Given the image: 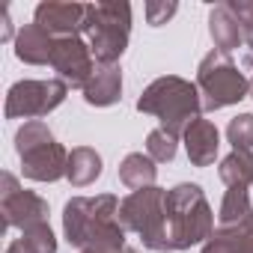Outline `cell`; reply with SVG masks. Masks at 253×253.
<instances>
[{
	"mask_svg": "<svg viewBox=\"0 0 253 253\" xmlns=\"http://www.w3.org/2000/svg\"><path fill=\"white\" fill-rule=\"evenodd\" d=\"M63 232L81 250H122L125 226L119 223V200L113 194L72 197L63 209Z\"/></svg>",
	"mask_w": 253,
	"mask_h": 253,
	"instance_id": "1",
	"label": "cell"
},
{
	"mask_svg": "<svg viewBox=\"0 0 253 253\" xmlns=\"http://www.w3.org/2000/svg\"><path fill=\"white\" fill-rule=\"evenodd\" d=\"M167 238L173 250H191L194 244H206L214 232V211L200 185L182 182L167 191Z\"/></svg>",
	"mask_w": 253,
	"mask_h": 253,
	"instance_id": "2",
	"label": "cell"
},
{
	"mask_svg": "<svg viewBox=\"0 0 253 253\" xmlns=\"http://www.w3.org/2000/svg\"><path fill=\"white\" fill-rule=\"evenodd\" d=\"M137 110L149 113V116H158L161 128L182 137L188 125L194 119H200L203 98H200L197 84H191L179 75H164V78H155L143 89V95L137 98Z\"/></svg>",
	"mask_w": 253,
	"mask_h": 253,
	"instance_id": "3",
	"label": "cell"
},
{
	"mask_svg": "<svg viewBox=\"0 0 253 253\" xmlns=\"http://www.w3.org/2000/svg\"><path fill=\"white\" fill-rule=\"evenodd\" d=\"M15 152L21 158L24 179L33 182H57L69 170V152L54 140L51 128L42 119L24 122L15 131Z\"/></svg>",
	"mask_w": 253,
	"mask_h": 253,
	"instance_id": "4",
	"label": "cell"
},
{
	"mask_svg": "<svg viewBox=\"0 0 253 253\" xmlns=\"http://www.w3.org/2000/svg\"><path fill=\"white\" fill-rule=\"evenodd\" d=\"M86 45L98 66H119L131 36V6L128 3H89L86 12Z\"/></svg>",
	"mask_w": 253,
	"mask_h": 253,
	"instance_id": "5",
	"label": "cell"
},
{
	"mask_svg": "<svg viewBox=\"0 0 253 253\" xmlns=\"http://www.w3.org/2000/svg\"><path fill=\"white\" fill-rule=\"evenodd\" d=\"M164 200H167V191L152 185V188L131 191L119 203V223L125 226V232H137L143 238V247L155 253H170Z\"/></svg>",
	"mask_w": 253,
	"mask_h": 253,
	"instance_id": "6",
	"label": "cell"
},
{
	"mask_svg": "<svg viewBox=\"0 0 253 253\" xmlns=\"http://www.w3.org/2000/svg\"><path fill=\"white\" fill-rule=\"evenodd\" d=\"M197 89L203 98V110H220V107H229L247 98L250 81L229 57L209 51L197 66Z\"/></svg>",
	"mask_w": 253,
	"mask_h": 253,
	"instance_id": "7",
	"label": "cell"
},
{
	"mask_svg": "<svg viewBox=\"0 0 253 253\" xmlns=\"http://www.w3.org/2000/svg\"><path fill=\"white\" fill-rule=\"evenodd\" d=\"M69 95V86L57 78V81H18L9 86L6 92V104L3 113L6 119H36V116H48L51 110H57Z\"/></svg>",
	"mask_w": 253,
	"mask_h": 253,
	"instance_id": "8",
	"label": "cell"
},
{
	"mask_svg": "<svg viewBox=\"0 0 253 253\" xmlns=\"http://www.w3.org/2000/svg\"><path fill=\"white\" fill-rule=\"evenodd\" d=\"M92 51L81 36H66L54 42V54H51V69L60 75V81L66 86H86L89 78L95 75V63H92Z\"/></svg>",
	"mask_w": 253,
	"mask_h": 253,
	"instance_id": "9",
	"label": "cell"
},
{
	"mask_svg": "<svg viewBox=\"0 0 253 253\" xmlns=\"http://www.w3.org/2000/svg\"><path fill=\"white\" fill-rule=\"evenodd\" d=\"M86 12L89 3H60V0H45L36 6L33 21L48 30L54 39H66V36H78L86 27Z\"/></svg>",
	"mask_w": 253,
	"mask_h": 253,
	"instance_id": "10",
	"label": "cell"
},
{
	"mask_svg": "<svg viewBox=\"0 0 253 253\" xmlns=\"http://www.w3.org/2000/svg\"><path fill=\"white\" fill-rule=\"evenodd\" d=\"M0 214L6 229H30L36 223H48V203L33 191H15L9 197H0Z\"/></svg>",
	"mask_w": 253,
	"mask_h": 253,
	"instance_id": "11",
	"label": "cell"
},
{
	"mask_svg": "<svg viewBox=\"0 0 253 253\" xmlns=\"http://www.w3.org/2000/svg\"><path fill=\"white\" fill-rule=\"evenodd\" d=\"M182 143H185V152H188V161L194 167H211L214 158H217V149H220V131L211 119H194L185 134H182Z\"/></svg>",
	"mask_w": 253,
	"mask_h": 253,
	"instance_id": "12",
	"label": "cell"
},
{
	"mask_svg": "<svg viewBox=\"0 0 253 253\" xmlns=\"http://www.w3.org/2000/svg\"><path fill=\"white\" fill-rule=\"evenodd\" d=\"M209 36L214 42V51L223 57H232L244 45V27L238 24L229 3H217L209 12Z\"/></svg>",
	"mask_w": 253,
	"mask_h": 253,
	"instance_id": "13",
	"label": "cell"
},
{
	"mask_svg": "<svg viewBox=\"0 0 253 253\" xmlns=\"http://www.w3.org/2000/svg\"><path fill=\"white\" fill-rule=\"evenodd\" d=\"M54 36L48 30H42L36 21L33 24H24L18 33H15V57L27 66H45L51 63V54H54Z\"/></svg>",
	"mask_w": 253,
	"mask_h": 253,
	"instance_id": "14",
	"label": "cell"
},
{
	"mask_svg": "<svg viewBox=\"0 0 253 253\" xmlns=\"http://www.w3.org/2000/svg\"><path fill=\"white\" fill-rule=\"evenodd\" d=\"M122 98V69L119 66H98L89 84L84 86V101L89 107H110Z\"/></svg>",
	"mask_w": 253,
	"mask_h": 253,
	"instance_id": "15",
	"label": "cell"
},
{
	"mask_svg": "<svg viewBox=\"0 0 253 253\" xmlns=\"http://www.w3.org/2000/svg\"><path fill=\"white\" fill-rule=\"evenodd\" d=\"M200 253H253V214L232 226H217Z\"/></svg>",
	"mask_w": 253,
	"mask_h": 253,
	"instance_id": "16",
	"label": "cell"
},
{
	"mask_svg": "<svg viewBox=\"0 0 253 253\" xmlns=\"http://www.w3.org/2000/svg\"><path fill=\"white\" fill-rule=\"evenodd\" d=\"M158 179V167L149 155L143 152H128L122 161H119V182L131 191H140V188H152Z\"/></svg>",
	"mask_w": 253,
	"mask_h": 253,
	"instance_id": "17",
	"label": "cell"
},
{
	"mask_svg": "<svg viewBox=\"0 0 253 253\" xmlns=\"http://www.w3.org/2000/svg\"><path fill=\"white\" fill-rule=\"evenodd\" d=\"M101 176V155L89 146H78L69 152V170H66V179L75 185V188H86L92 185L95 179Z\"/></svg>",
	"mask_w": 253,
	"mask_h": 253,
	"instance_id": "18",
	"label": "cell"
},
{
	"mask_svg": "<svg viewBox=\"0 0 253 253\" xmlns=\"http://www.w3.org/2000/svg\"><path fill=\"white\" fill-rule=\"evenodd\" d=\"M217 176L226 188H250V182H253V152L250 149H232L226 158H220Z\"/></svg>",
	"mask_w": 253,
	"mask_h": 253,
	"instance_id": "19",
	"label": "cell"
},
{
	"mask_svg": "<svg viewBox=\"0 0 253 253\" xmlns=\"http://www.w3.org/2000/svg\"><path fill=\"white\" fill-rule=\"evenodd\" d=\"M253 214V206H250V194L247 188H226L223 200H220V211H217V226H232V223H241Z\"/></svg>",
	"mask_w": 253,
	"mask_h": 253,
	"instance_id": "20",
	"label": "cell"
},
{
	"mask_svg": "<svg viewBox=\"0 0 253 253\" xmlns=\"http://www.w3.org/2000/svg\"><path fill=\"white\" fill-rule=\"evenodd\" d=\"M179 152V134L167 131V128H155L149 131L146 137V155L155 161V164H170Z\"/></svg>",
	"mask_w": 253,
	"mask_h": 253,
	"instance_id": "21",
	"label": "cell"
},
{
	"mask_svg": "<svg viewBox=\"0 0 253 253\" xmlns=\"http://www.w3.org/2000/svg\"><path fill=\"white\" fill-rule=\"evenodd\" d=\"M226 140L232 149H253V113H238L226 125Z\"/></svg>",
	"mask_w": 253,
	"mask_h": 253,
	"instance_id": "22",
	"label": "cell"
},
{
	"mask_svg": "<svg viewBox=\"0 0 253 253\" xmlns=\"http://www.w3.org/2000/svg\"><path fill=\"white\" fill-rule=\"evenodd\" d=\"M176 3H167V0H164V3H158V0H149V3H146V18H149V24L152 27H161V24H167V18H173L176 15Z\"/></svg>",
	"mask_w": 253,
	"mask_h": 253,
	"instance_id": "23",
	"label": "cell"
},
{
	"mask_svg": "<svg viewBox=\"0 0 253 253\" xmlns=\"http://www.w3.org/2000/svg\"><path fill=\"white\" fill-rule=\"evenodd\" d=\"M229 6H232L238 24L244 27V36H250L253 33V0H232Z\"/></svg>",
	"mask_w": 253,
	"mask_h": 253,
	"instance_id": "24",
	"label": "cell"
},
{
	"mask_svg": "<svg viewBox=\"0 0 253 253\" xmlns=\"http://www.w3.org/2000/svg\"><path fill=\"white\" fill-rule=\"evenodd\" d=\"M0 21H3V30H0V42H9L12 39V18H9V9L3 6V12H0Z\"/></svg>",
	"mask_w": 253,
	"mask_h": 253,
	"instance_id": "25",
	"label": "cell"
},
{
	"mask_svg": "<svg viewBox=\"0 0 253 253\" xmlns=\"http://www.w3.org/2000/svg\"><path fill=\"white\" fill-rule=\"evenodd\" d=\"M15 191H21V188H18V179H15L12 173H3V188H0V197H9V194H15Z\"/></svg>",
	"mask_w": 253,
	"mask_h": 253,
	"instance_id": "26",
	"label": "cell"
},
{
	"mask_svg": "<svg viewBox=\"0 0 253 253\" xmlns=\"http://www.w3.org/2000/svg\"><path fill=\"white\" fill-rule=\"evenodd\" d=\"M6 253H36V247H33L30 241H24V238H15V241L6 247Z\"/></svg>",
	"mask_w": 253,
	"mask_h": 253,
	"instance_id": "27",
	"label": "cell"
},
{
	"mask_svg": "<svg viewBox=\"0 0 253 253\" xmlns=\"http://www.w3.org/2000/svg\"><path fill=\"white\" fill-rule=\"evenodd\" d=\"M81 253H137L131 247H122V250H81Z\"/></svg>",
	"mask_w": 253,
	"mask_h": 253,
	"instance_id": "28",
	"label": "cell"
},
{
	"mask_svg": "<svg viewBox=\"0 0 253 253\" xmlns=\"http://www.w3.org/2000/svg\"><path fill=\"white\" fill-rule=\"evenodd\" d=\"M244 42H247V63L253 66V33H250V36H244Z\"/></svg>",
	"mask_w": 253,
	"mask_h": 253,
	"instance_id": "29",
	"label": "cell"
},
{
	"mask_svg": "<svg viewBox=\"0 0 253 253\" xmlns=\"http://www.w3.org/2000/svg\"><path fill=\"white\" fill-rule=\"evenodd\" d=\"M250 95H253V78H250Z\"/></svg>",
	"mask_w": 253,
	"mask_h": 253,
	"instance_id": "30",
	"label": "cell"
}]
</instances>
